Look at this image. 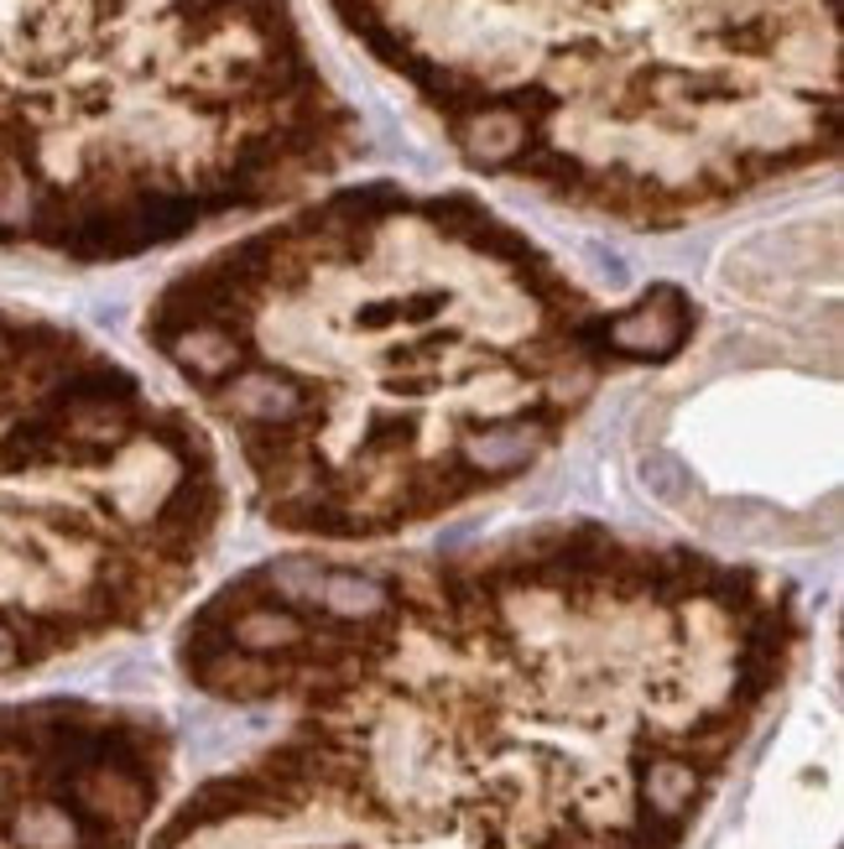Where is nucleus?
Instances as JSON below:
<instances>
[{
	"label": "nucleus",
	"mask_w": 844,
	"mask_h": 849,
	"mask_svg": "<svg viewBox=\"0 0 844 849\" xmlns=\"http://www.w3.org/2000/svg\"><path fill=\"white\" fill-rule=\"evenodd\" d=\"M146 339L303 543H397L521 485L584 417L610 329L527 245L401 209L303 219L167 287Z\"/></svg>",
	"instance_id": "1"
},
{
	"label": "nucleus",
	"mask_w": 844,
	"mask_h": 849,
	"mask_svg": "<svg viewBox=\"0 0 844 849\" xmlns=\"http://www.w3.org/2000/svg\"><path fill=\"white\" fill-rule=\"evenodd\" d=\"M328 162L281 0H0V245L120 256Z\"/></svg>",
	"instance_id": "2"
},
{
	"label": "nucleus",
	"mask_w": 844,
	"mask_h": 849,
	"mask_svg": "<svg viewBox=\"0 0 844 849\" xmlns=\"http://www.w3.org/2000/svg\"><path fill=\"white\" fill-rule=\"evenodd\" d=\"M225 453L79 333L0 313V678L152 626L219 547Z\"/></svg>",
	"instance_id": "3"
}]
</instances>
